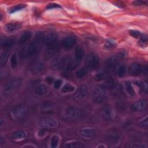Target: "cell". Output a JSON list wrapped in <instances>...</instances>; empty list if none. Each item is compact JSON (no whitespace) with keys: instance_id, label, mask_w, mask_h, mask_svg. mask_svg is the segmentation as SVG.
I'll return each instance as SVG.
<instances>
[{"instance_id":"1","label":"cell","mask_w":148,"mask_h":148,"mask_svg":"<svg viewBox=\"0 0 148 148\" xmlns=\"http://www.w3.org/2000/svg\"><path fill=\"white\" fill-rule=\"evenodd\" d=\"M45 35L42 32L36 34L33 41L24 47L20 52L22 58H29L38 54L43 44H44Z\"/></svg>"},{"instance_id":"2","label":"cell","mask_w":148,"mask_h":148,"mask_svg":"<svg viewBox=\"0 0 148 148\" xmlns=\"http://www.w3.org/2000/svg\"><path fill=\"white\" fill-rule=\"evenodd\" d=\"M23 79L21 77L16 76L8 80L3 87V93L8 95L17 90L21 85Z\"/></svg>"},{"instance_id":"3","label":"cell","mask_w":148,"mask_h":148,"mask_svg":"<svg viewBox=\"0 0 148 148\" xmlns=\"http://www.w3.org/2000/svg\"><path fill=\"white\" fill-rule=\"evenodd\" d=\"M81 116L80 110L75 107L70 106L66 108L62 112V119L67 121H73L78 119Z\"/></svg>"},{"instance_id":"4","label":"cell","mask_w":148,"mask_h":148,"mask_svg":"<svg viewBox=\"0 0 148 148\" xmlns=\"http://www.w3.org/2000/svg\"><path fill=\"white\" fill-rule=\"evenodd\" d=\"M107 88L103 85L97 86L93 92V99L97 103L103 102L106 97Z\"/></svg>"},{"instance_id":"5","label":"cell","mask_w":148,"mask_h":148,"mask_svg":"<svg viewBox=\"0 0 148 148\" xmlns=\"http://www.w3.org/2000/svg\"><path fill=\"white\" fill-rule=\"evenodd\" d=\"M26 115V109L23 106H15L10 112V116L14 120L23 119Z\"/></svg>"},{"instance_id":"6","label":"cell","mask_w":148,"mask_h":148,"mask_svg":"<svg viewBox=\"0 0 148 148\" xmlns=\"http://www.w3.org/2000/svg\"><path fill=\"white\" fill-rule=\"evenodd\" d=\"M70 58L68 56H64L58 57L53 60L51 64V68L54 70H58L63 68L65 66H66Z\"/></svg>"},{"instance_id":"7","label":"cell","mask_w":148,"mask_h":148,"mask_svg":"<svg viewBox=\"0 0 148 148\" xmlns=\"http://www.w3.org/2000/svg\"><path fill=\"white\" fill-rule=\"evenodd\" d=\"M124 54L123 53H119L113 56L110 57L106 61V66L109 69H113V68L119 64L121 60L123 58Z\"/></svg>"},{"instance_id":"8","label":"cell","mask_w":148,"mask_h":148,"mask_svg":"<svg viewBox=\"0 0 148 148\" xmlns=\"http://www.w3.org/2000/svg\"><path fill=\"white\" fill-rule=\"evenodd\" d=\"M86 63L87 67L92 70L98 68L99 66L98 57L94 53H90L87 56Z\"/></svg>"},{"instance_id":"9","label":"cell","mask_w":148,"mask_h":148,"mask_svg":"<svg viewBox=\"0 0 148 148\" xmlns=\"http://www.w3.org/2000/svg\"><path fill=\"white\" fill-rule=\"evenodd\" d=\"M40 125L45 128H53L58 125V121L53 117H45L40 120Z\"/></svg>"},{"instance_id":"10","label":"cell","mask_w":148,"mask_h":148,"mask_svg":"<svg viewBox=\"0 0 148 148\" xmlns=\"http://www.w3.org/2000/svg\"><path fill=\"white\" fill-rule=\"evenodd\" d=\"M145 68L141 64L135 62L132 64L128 68L129 74L131 76H138L143 72Z\"/></svg>"},{"instance_id":"11","label":"cell","mask_w":148,"mask_h":148,"mask_svg":"<svg viewBox=\"0 0 148 148\" xmlns=\"http://www.w3.org/2000/svg\"><path fill=\"white\" fill-rule=\"evenodd\" d=\"M44 44H45L47 47L53 46L58 45V36L57 35V34L51 32L46 35L44 39Z\"/></svg>"},{"instance_id":"12","label":"cell","mask_w":148,"mask_h":148,"mask_svg":"<svg viewBox=\"0 0 148 148\" xmlns=\"http://www.w3.org/2000/svg\"><path fill=\"white\" fill-rule=\"evenodd\" d=\"M76 38L73 36H68L63 39L61 45L65 49L69 50L73 47L76 43Z\"/></svg>"},{"instance_id":"13","label":"cell","mask_w":148,"mask_h":148,"mask_svg":"<svg viewBox=\"0 0 148 148\" xmlns=\"http://www.w3.org/2000/svg\"><path fill=\"white\" fill-rule=\"evenodd\" d=\"M44 64L42 61L38 60L32 62L29 68V71L34 75L40 73L44 69Z\"/></svg>"},{"instance_id":"14","label":"cell","mask_w":148,"mask_h":148,"mask_svg":"<svg viewBox=\"0 0 148 148\" xmlns=\"http://www.w3.org/2000/svg\"><path fill=\"white\" fill-rule=\"evenodd\" d=\"M78 135L85 138H92L95 136L94 130L91 128H83L78 131Z\"/></svg>"},{"instance_id":"15","label":"cell","mask_w":148,"mask_h":148,"mask_svg":"<svg viewBox=\"0 0 148 148\" xmlns=\"http://www.w3.org/2000/svg\"><path fill=\"white\" fill-rule=\"evenodd\" d=\"M88 92V88L85 85H83L78 87V88L76 90L74 94V98L76 100H80L83 98H84Z\"/></svg>"},{"instance_id":"16","label":"cell","mask_w":148,"mask_h":148,"mask_svg":"<svg viewBox=\"0 0 148 148\" xmlns=\"http://www.w3.org/2000/svg\"><path fill=\"white\" fill-rule=\"evenodd\" d=\"M147 107V102L145 100H140L134 103L131 108L133 110L136 112H141L144 110Z\"/></svg>"},{"instance_id":"17","label":"cell","mask_w":148,"mask_h":148,"mask_svg":"<svg viewBox=\"0 0 148 148\" xmlns=\"http://www.w3.org/2000/svg\"><path fill=\"white\" fill-rule=\"evenodd\" d=\"M101 117L105 121H110L113 117V111L109 107H105L101 110Z\"/></svg>"},{"instance_id":"18","label":"cell","mask_w":148,"mask_h":148,"mask_svg":"<svg viewBox=\"0 0 148 148\" xmlns=\"http://www.w3.org/2000/svg\"><path fill=\"white\" fill-rule=\"evenodd\" d=\"M113 71L119 77H123L126 73V68L124 64H117L113 68Z\"/></svg>"},{"instance_id":"19","label":"cell","mask_w":148,"mask_h":148,"mask_svg":"<svg viewBox=\"0 0 148 148\" xmlns=\"http://www.w3.org/2000/svg\"><path fill=\"white\" fill-rule=\"evenodd\" d=\"M35 92L39 95H45L48 92V87L44 84H41L38 86L35 90Z\"/></svg>"},{"instance_id":"20","label":"cell","mask_w":148,"mask_h":148,"mask_svg":"<svg viewBox=\"0 0 148 148\" xmlns=\"http://www.w3.org/2000/svg\"><path fill=\"white\" fill-rule=\"evenodd\" d=\"M14 40L10 38H2L1 39V46L3 48L8 49L13 46Z\"/></svg>"},{"instance_id":"21","label":"cell","mask_w":148,"mask_h":148,"mask_svg":"<svg viewBox=\"0 0 148 148\" xmlns=\"http://www.w3.org/2000/svg\"><path fill=\"white\" fill-rule=\"evenodd\" d=\"M21 27V24L18 23H10L7 24L5 27V29L8 32H13L18 29Z\"/></svg>"},{"instance_id":"22","label":"cell","mask_w":148,"mask_h":148,"mask_svg":"<svg viewBox=\"0 0 148 148\" xmlns=\"http://www.w3.org/2000/svg\"><path fill=\"white\" fill-rule=\"evenodd\" d=\"M31 36H32V32L31 31L25 32L21 35L20 38L18 40V43L20 45L25 43V42H27V41H28L30 39Z\"/></svg>"},{"instance_id":"23","label":"cell","mask_w":148,"mask_h":148,"mask_svg":"<svg viewBox=\"0 0 148 148\" xmlns=\"http://www.w3.org/2000/svg\"><path fill=\"white\" fill-rule=\"evenodd\" d=\"M84 51L80 46H77L75 49V58L79 62H81L83 56H84Z\"/></svg>"},{"instance_id":"24","label":"cell","mask_w":148,"mask_h":148,"mask_svg":"<svg viewBox=\"0 0 148 148\" xmlns=\"http://www.w3.org/2000/svg\"><path fill=\"white\" fill-rule=\"evenodd\" d=\"M27 133L24 131H17L13 134V138L16 140H21L24 139L27 137Z\"/></svg>"},{"instance_id":"25","label":"cell","mask_w":148,"mask_h":148,"mask_svg":"<svg viewBox=\"0 0 148 148\" xmlns=\"http://www.w3.org/2000/svg\"><path fill=\"white\" fill-rule=\"evenodd\" d=\"M107 89H110L113 90L114 87L116 86V83L114 80V79L110 77H107L105 78V84L103 85Z\"/></svg>"},{"instance_id":"26","label":"cell","mask_w":148,"mask_h":148,"mask_svg":"<svg viewBox=\"0 0 148 148\" xmlns=\"http://www.w3.org/2000/svg\"><path fill=\"white\" fill-rule=\"evenodd\" d=\"M108 140L110 144H116L119 140V136L117 134L114 132H112L108 135Z\"/></svg>"},{"instance_id":"27","label":"cell","mask_w":148,"mask_h":148,"mask_svg":"<svg viewBox=\"0 0 148 148\" xmlns=\"http://www.w3.org/2000/svg\"><path fill=\"white\" fill-rule=\"evenodd\" d=\"M125 88L127 92L128 93V94L129 95L133 97L135 95V90L134 89L132 85L130 82L127 81L125 83Z\"/></svg>"},{"instance_id":"28","label":"cell","mask_w":148,"mask_h":148,"mask_svg":"<svg viewBox=\"0 0 148 148\" xmlns=\"http://www.w3.org/2000/svg\"><path fill=\"white\" fill-rule=\"evenodd\" d=\"M134 83L140 88V89L143 91L147 92L148 86H147V83L146 81L145 82H141V81H135Z\"/></svg>"},{"instance_id":"29","label":"cell","mask_w":148,"mask_h":148,"mask_svg":"<svg viewBox=\"0 0 148 148\" xmlns=\"http://www.w3.org/2000/svg\"><path fill=\"white\" fill-rule=\"evenodd\" d=\"M42 110L45 113H51L53 112L54 108L51 103L45 102L42 106Z\"/></svg>"},{"instance_id":"30","label":"cell","mask_w":148,"mask_h":148,"mask_svg":"<svg viewBox=\"0 0 148 148\" xmlns=\"http://www.w3.org/2000/svg\"><path fill=\"white\" fill-rule=\"evenodd\" d=\"M75 90V87L70 84H65L61 88V92L63 93L71 92Z\"/></svg>"},{"instance_id":"31","label":"cell","mask_w":148,"mask_h":148,"mask_svg":"<svg viewBox=\"0 0 148 148\" xmlns=\"http://www.w3.org/2000/svg\"><path fill=\"white\" fill-rule=\"evenodd\" d=\"M9 58V53L8 52H3L1 54L0 57V64L1 66L6 65Z\"/></svg>"},{"instance_id":"32","label":"cell","mask_w":148,"mask_h":148,"mask_svg":"<svg viewBox=\"0 0 148 148\" xmlns=\"http://www.w3.org/2000/svg\"><path fill=\"white\" fill-rule=\"evenodd\" d=\"M25 7V5L24 4H19V5H17L16 6H12V8H10L9 9V12L10 13H13L14 12H16L17 11L21 10L22 9H23Z\"/></svg>"},{"instance_id":"33","label":"cell","mask_w":148,"mask_h":148,"mask_svg":"<svg viewBox=\"0 0 148 148\" xmlns=\"http://www.w3.org/2000/svg\"><path fill=\"white\" fill-rule=\"evenodd\" d=\"M87 73V70L84 68H82L77 70L76 72V76L77 78H82L84 77Z\"/></svg>"},{"instance_id":"34","label":"cell","mask_w":148,"mask_h":148,"mask_svg":"<svg viewBox=\"0 0 148 148\" xmlns=\"http://www.w3.org/2000/svg\"><path fill=\"white\" fill-rule=\"evenodd\" d=\"M148 118L147 116L146 115L145 117L142 118L138 121V124L142 127H147L148 125Z\"/></svg>"},{"instance_id":"35","label":"cell","mask_w":148,"mask_h":148,"mask_svg":"<svg viewBox=\"0 0 148 148\" xmlns=\"http://www.w3.org/2000/svg\"><path fill=\"white\" fill-rule=\"evenodd\" d=\"M139 44L141 46H146L147 45V36L146 35H142L139 38Z\"/></svg>"},{"instance_id":"36","label":"cell","mask_w":148,"mask_h":148,"mask_svg":"<svg viewBox=\"0 0 148 148\" xmlns=\"http://www.w3.org/2000/svg\"><path fill=\"white\" fill-rule=\"evenodd\" d=\"M17 57L16 54H13L10 58V64L12 68H14L17 65Z\"/></svg>"},{"instance_id":"37","label":"cell","mask_w":148,"mask_h":148,"mask_svg":"<svg viewBox=\"0 0 148 148\" xmlns=\"http://www.w3.org/2000/svg\"><path fill=\"white\" fill-rule=\"evenodd\" d=\"M58 142H59V138L57 135L54 136L52 138L51 140V147L53 148H55V147H57Z\"/></svg>"},{"instance_id":"38","label":"cell","mask_w":148,"mask_h":148,"mask_svg":"<svg viewBox=\"0 0 148 148\" xmlns=\"http://www.w3.org/2000/svg\"><path fill=\"white\" fill-rule=\"evenodd\" d=\"M129 34L133 37L136 38H139L140 36L142 35V34L140 33V31H137V30H130L129 31Z\"/></svg>"},{"instance_id":"39","label":"cell","mask_w":148,"mask_h":148,"mask_svg":"<svg viewBox=\"0 0 148 148\" xmlns=\"http://www.w3.org/2000/svg\"><path fill=\"white\" fill-rule=\"evenodd\" d=\"M104 79H105V75L104 73H98L94 77L95 80L97 82H100Z\"/></svg>"},{"instance_id":"40","label":"cell","mask_w":148,"mask_h":148,"mask_svg":"<svg viewBox=\"0 0 148 148\" xmlns=\"http://www.w3.org/2000/svg\"><path fill=\"white\" fill-rule=\"evenodd\" d=\"M61 8V6H60L57 3H49L46 6V9H54V8Z\"/></svg>"},{"instance_id":"41","label":"cell","mask_w":148,"mask_h":148,"mask_svg":"<svg viewBox=\"0 0 148 148\" xmlns=\"http://www.w3.org/2000/svg\"><path fill=\"white\" fill-rule=\"evenodd\" d=\"M65 147H72V148H77V147H81L79 143H76V142H73V143H66L65 145Z\"/></svg>"},{"instance_id":"42","label":"cell","mask_w":148,"mask_h":148,"mask_svg":"<svg viewBox=\"0 0 148 148\" xmlns=\"http://www.w3.org/2000/svg\"><path fill=\"white\" fill-rule=\"evenodd\" d=\"M62 83V80L61 79H57V80H56L54 82V88L55 89H56V90L58 89L61 87Z\"/></svg>"},{"instance_id":"43","label":"cell","mask_w":148,"mask_h":148,"mask_svg":"<svg viewBox=\"0 0 148 148\" xmlns=\"http://www.w3.org/2000/svg\"><path fill=\"white\" fill-rule=\"evenodd\" d=\"M116 108H117L119 111H124L125 110V105L123 103H118L116 104Z\"/></svg>"},{"instance_id":"44","label":"cell","mask_w":148,"mask_h":148,"mask_svg":"<svg viewBox=\"0 0 148 148\" xmlns=\"http://www.w3.org/2000/svg\"><path fill=\"white\" fill-rule=\"evenodd\" d=\"M115 45V43L110 40H108L107 41H106L105 42V47L106 48H112L113 47H114Z\"/></svg>"},{"instance_id":"45","label":"cell","mask_w":148,"mask_h":148,"mask_svg":"<svg viewBox=\"0 0 148 148\" xmlns=\"http://www.w3.org/2000/svg\"><path fill=\"white\" fill-rule=\"evenodd\" d=\"M147 3V1H135L133 2V4L136 6H140L143 5H146Z\"/></svg>"},{"instance_id":"46","label":"cell","mask_w":148,"mask_h":148,"mask_svg":"<svg viewBox=\"0 0 148 148\" xmlns=\"http://www.w3.org/2000/svg\"><path fill=\"white\" fill-rule=\"evenodd\" d=\"M132 147H136V148H146V147H147V145L143 144V143H135Z\"/></svg>"},{"instance_id":"47","label":"cell","mask_w":148,"mask_h":148,"mask_svg":"<svg viewBox=\"0 0 148 148\" xmlns=\"http://www.w3.org/2000/svg\"><path fill=\"white\" fill-rule=\"evenodd\" d=\"M45 80H46V82L48 84H51V83L53 82L54 79H53V78L52 77H51V76H48V77H46Z\"/></svg>"},{"instance_id":"48","label":"cell","mask_w":148,"mask_h":148,"mask_svg":"<svg viewBox=\"0 0 148 148\" xmlns=\"http://www.w3.org/2000/svg\"><path fill=\"white\" fill-rule=\"evenodd\" d=\"M45 129H42V130H40V131H39V132H38V135H39V136L42 137V136H43L45 135V134H46V131H45Z\"/></svg>"}]
</instances>
